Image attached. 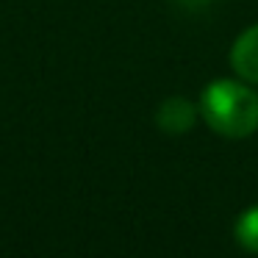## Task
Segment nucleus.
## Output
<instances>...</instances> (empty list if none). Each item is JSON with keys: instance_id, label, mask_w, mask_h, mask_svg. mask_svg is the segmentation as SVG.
I'll return each mask as SVG.
<instances>
[{"instance_id": "f257e3e1", "label": "nucleus", "mask_w": 258, "mask_h": 258, "mask_svg": "<svg viewBox=\"0 0 258 258\" xmlns=\"http://www.w3.org/2000/svg\"><path fill=\"white\" fill-rule=\"evenodd\" d=\"M200 114L219 136L244 139L258 128V95L239 81H214L203 89Z\"/></svg>"}, {"instance_id": "f03ea898", "label": "nucleus", "mask_w": 258, "mask_h": 258, "mask_svg": "<svg viewBox=\"0 0 258 258\" xmlns=\"http://www.w3.org/2000/svg\"><path fill=\"white\" fill-rule=\"evenodd\" d=\"M230 64L241 78L258 84V25L247 28L230 50Z\"/></svg>"}, {"instance_id": "7ed1b4c3", "label": "nucleus", "mask_w": 258, "mask_h": 258, "mask_svg": "<svg viewBox=\"0 0 258 258\" xmlns=\"http://www.w3.org/2000/svg\"><path fill=\"white\" fill-rule=\"evenodd\" d=\"M158 125L169 134H183L195 125V106L183 97H169L158 108Z\"/></svg>"}, {"instance_id": "20e7f679", "label": "nucleus", "mask_w": 258, "mask_h": 258, "mask_svg": "<svg viewBox=\"0 0 258 258\" xmlns=\"http://www.w3.org/2000/svg\"><path fill=\"white\" fill-rule=\"evenodd\" d=\"M236 239L247 252H258V206L247 208L236 222Z\"/></svg>"}]
</instances>
